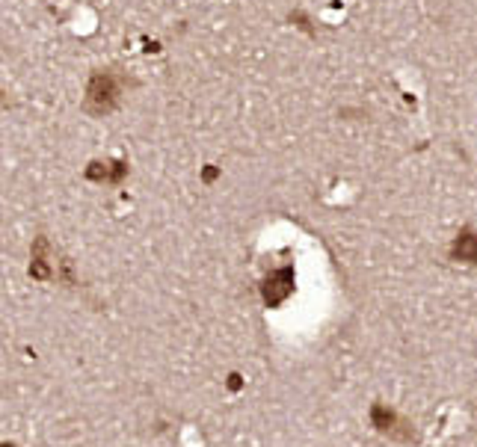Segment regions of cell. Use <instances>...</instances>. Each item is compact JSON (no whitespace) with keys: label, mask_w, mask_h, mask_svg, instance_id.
<instances>
[{"label":"cell","mask_w":477,"mask_h":447,"mask_svg":"<svg viewBox=\"0 0 477 447\" xmlns=\"http://www.w3.org/2000/svg\"><path fill=\"white\" fill-rule=\"evenodd\" d=\"M119 95H122L119 77L110 75V71H98L89 80V89H86V107L92 113H110L119 104Z\"/></svg>","instance_id":"6da1fadb"},{"label":"cell","mask_w":477,"mask_h":447,"mask_svg":"<svg viewBox=\"0 0 477 447\" xmlns=\"http://www.w3.org/2000/svg\"><path fill=\"white\" fill-rule=\"evenodd\" d=\"M294 267H282V270H273L270 276L261 284V296H264V306L267 308H279L282 302L294 294Z\"/></svg>","instance_id":"7a4b0ae2"},{"label":"cell","mask_w":477,"mask_h":447,"mask_svg":"<svg viewBox=\"0 0 477 447\" xmlns=\"http://www.w3.org/2000/svg\"><path fill=\"white\" fill-rule=\"evenodd\" d=\"M371 424L377 427L380 432H388V436H397V439H409V429H400V427H409L407 421H400L397 412H392L383 403H373L371 406Z\"/></svg>","instance_id":"3957f363"},{"label":"cell","mask_w":477,"mask_h":447,"mask_svg":"<svg viewBox=\"0 0 477 447\" xmlns=\"http://www.w3.org/2000/svg\"><path fill=\"white\" fill-rule=\"evenodd\" d=\"M451 258H454V261H459V264L477 267V234L474 232H462L454 240V246H451Z\"/></svg>","instance_id":"277c9868"},{"label":"cell","mask_w":477,"mask_h":447,"mask_svg":"<svg viewBox=\"0 0 477 447\" xmlns=\"http://www.w3.org/2000/svg\"><path fill=\"white\" fill-rule=\"evenodd\" d=\"M128 175V166L125 163H92L86 169V178L89 181H104V184H119Z\"/></svg>","instance_id":"5b68a950"},{"label":"cell","mask_w":477,"mask_h":447,"mask_svg":"<svg viewBox=\"0 0 477 447\" xmlns=\"http://www.w3.org/2000/svg\"><path fill=\"white\" fill-rule=\"evenodd\" d=\"M33 279H51V261H48V240L39 237L33 246V264H30Z\"/></svg>","instance_id":"8992f818"},{"label":"cell","mask_w":477,"mask_h":447,"mask_svg":"<svg viewBox=\"0 0 477 447\" xmlns=\"http://www.w3.org/2000/svg\"><path fill=\"white\" fill-rule=\"evenodd\" d=\"M228 388H240V377H237V373H231V377H228Z\"/></svg>","instance_id":"52a82bcc"},{"label":"cell","mask_w":477,"mask_h":447,"mask_svg":"<svg viewBox=\"0 0 477 447\" xmlns=\"http://www.w3.org/2000/svg\"><path fill=\"white\" fill-rule=\"evenodd\" d=\"M4 447H16V444H4Z\"/></svg>","instance_id":"ba28073f"}]
</instances>
